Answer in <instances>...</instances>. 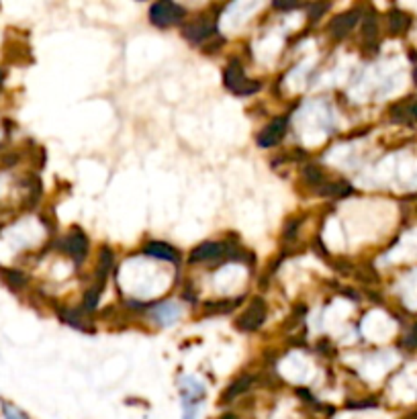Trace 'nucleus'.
<instances>
[{
    "instance_id": "1",
    "label": "nucleus",
    "mask_w": 417,
    "mask_h": 419,
    "mask_svg": "<svg viewBox=\"0 0 417 419\" xmlns=\"http://www.w3.org/2000/svg\"><path fill=\"white\" fill-rule=\"evenodd\" d=\"M223 84H225L233 94H243V96L260 91V82L250 80V78L243 74V68H241L235 59L228 66V70H225V74H223Z\"/></svg>"
},
{
    "instance_id": "2",
    "label": "nucleus",
    "mask_w": 417,
    "mask_h": 419,
    "mask_svg": "<svg viewBox=\"0 0 417 419\" xmlns=\"http://www.w3.org/2000/svg\"><path fill=\"white\" fill-rule=\"evenodd\" d=\"M185 17V8L176 2H156L149 8V21L156 27H172L176 23H180Z\"/></svg>"
},
{
    "instance_id": "3",
    "label": "nucleus",
    "mask_w": 417,
    "mask_h": 419,
    "mask_svg": "<svg viewBox=\"0 0 417 419\" xmlns=\"http://www.w3.org/2000/svg\"><path fill=\"white\" fill-rule=\"evenodd\" d=\"M264 319H266V305L262 299H254L237 319V327L241 331H256L264 324Z\"/></svg>"
},
{
    "instance_id": "4",
    "label": "nucleus",
    "mask_w": 417,
    "mask_h": 419,
    "mask_svg": "<svg viewBox=\"0 0 417 419\" xmlns=\"http://www.w3.org/2000/svg\"><path fill=\"white\" fill-rule=\"evenodd\" d=\"M360 21V8H352L348 12H342L340 17H335L331 23H329V33L335 37V39H342L346 37Z\"/></svg>"
},
{
    "instance_id": "5",
    "label": "nucleus",
    "mask_w": 417,
    "mask_h": 419,
    "mask_svg": "<svg viewBox=\"0 0 417 419\" xmlns=\"http://www.w3.org/2000/svg\"><path fill=\"white\" fill-rule=\"evenodd\" d=\"M228 245L219 243V241H205L201 245H196L190 256H188V262L190 264H201V262H211V260H217L225 254Z\"/></svg>"
},
{
    "instance_id": "6",
    "label": "nucleus",
    "mask_w": 417,
    "mask_h": 419,
    "mask_svg": "<svg viewBox=\"0 0 417 419\" xmlns=\"http://www.w3.org/2000/svg\"><path fill=\"white\" fill-rule=\"evenodd\" d=\"M62 250L70 254L74 260L82 262L89 254V239L82 232H72L62 239Z\"/></svg>"
},
{
    "instance_id": "7",
    "label": "nucleus",
    "mask_w": 417,
    "mask_h": 419,
    "mask_svg": "<svg viewBox=\"0 0 417 419\" xmlns=\"http://www.w3.org/2000/svg\"><path fill=\"white\" fill-rule=\"evenodd\" d=\"M284 133H286V119H284V117H278V119H275L272 123H268V125L260 131V136H258V145H260V147H272V145H277L278 141L284 138Z\"/></svg>"
},
{
    "instance_id": "8",
    "label": "nucleus",
    "mask_w": 417,
    "mask_h": 419,
    "mask_svg": "<svg viewBox=\"0 0 417 419\" xmlns=\"http://www.w3.org/2000/svg\"><path fill=\"white\" fill-rule=\"evenodd\" d=\"M183 33H185V37L188 41L201 44V41H205L207 37H211L215 33V23L209 21V19H201V21H194V23L186 25Z\"/></svg>"
},
{
    "instance_id": "9",
    "label": "nucleus",
    "mask_w": 417,
    "mask_h": 419,
    "mask_svg": "<svg viewBox=\"0 0 417 419\" xmlns=\"http://www.w3.org/2000/svg\"><path fill=\"white\" fill-rule=\"evenodd\" d=\"M149 315L160 324V326H172L180 317V309L174 303H162L149 311Z\"/></svg>"
},
{
    "instance_id": "10",
    "label": "nucleus",
    "mask_w": 417,
    "mask_h": 419,
    "mask_svg": "<svg viewBox=\"0 0 417 419\" xmlns=\"http://www.w3.org/2000/svg\"><path fill=\"white\" fill-rule=\"evenodd\" d=\"M145 254L151 256V258H160V260H168V262H176L178 260V252L164 243V241H149L145 245Z\"/></svg>"
},
{
    "instance_id": "11",
    "label": "nucleus",
    "mask_w": 417,
    "mask_h": 419,
    "mask_svg": "<svg viewBox=\"0 0 417 419\" xmlns=\"http://www.w3.org/2000/svg\"><path fill=\"white\" fill-rule=\"evenodd\" d=\"M409 23H411L409 15L401 12V10H391L389 12V29H391V33L401 35L403 31H407Z\"/></svg>"
},
{
    "instance_id": "12",
    "label": "nucleus",
    "mask_w": 417,
    "mask_h": 419,
    "mask_svg": "<svg viewBox=\"0 0 417 419\" xmlns=\"http://www.w3.org/2000/svg\"><path fill=\"white\" fill-rule=\"evenodd\" d=\"M319 192L324 196L340 198V196H348L352 192V188H350V185H346V183H327V185L319 188Z\"/></svg>"
},
{
    "instance_id": "13",
    "label": "nucleus",
    "mask_w": 417,
    "mask_h": 419,
    "mask_svg": "<svg viewBox=\"0 0 417 419\" xmlns=\"http://www.w3.org/2000/svg\"><path fill=\"white\" fill-rule=\"evenodd\" d=\"M98 274H100V280H104V277L109 274L111 266H113V252L109 248H102L100 250V260H98Z\"/></svg>"
},
{
    "instance_id": "14",
    "label": "nucleus",
    "mask_w": 417,
    "mask_h": 419,
    "mask_svg": "<svg viewBox=\"0 0 417 419\" xmlns=\"http://www.w3.org/2000/svg\"><path fill=\"white\" fill-rule=\"evenodd\" d=\"M250 382H252V376H241V378H237L235 382H233L232 387L228 389V393H225V399L228 401H232L233 397H237L239 393H243L248 387H250Z\"/></svg>"
},
{
    "instance_id": "15",
    "label": "nucleus",
    "mask_w": 417,
    "mask_h": 419,
    "mask_svg": "<svg viewBox=\"0 0 417 419\" xmlns=\"http://www.w3.org/2000/svg\"><path fill=\"white\" fill-rule=\"evenodd\" d=\"M303 176L307 178L309 185H322V183H324V174H322V170H319L317 166H313V164H307V168L303 170Z\"/></svg>"
},
{
    "instance_id": "16",
    "label": "nucleus",
    "mask_w": 417,
    "mask_h": 419,
    "mask_svg": "<svg viewBox=\"0 0 417 419\" xmlns=\"http://www.w3.org/2000/svg\"><path fill=\"white\" fill-rule=\"evenodd\" d=\"M2 416H4V419H29L25 411H21L12 403H2Z\"/></svg>"
},
{
    "instance_id": "17",
    "label": "nucleus",
    "mask_w": 417,
    "mask_h": 419,
    "mask_svg": "<svg viewBox=\"0 0 417 419\" xmlns=\"http://www.w3.org/2000/svg\"><path fill=\"white\" fill-rule=\"evenodd\" d=\"M362 31H364V39H369V41L376 37V19L372 15L364 17V29Z\"/></svg>"
},
{
    "instance_id": "18",
    "label": "nucleus",
    "mask_w": 417,
    "mask_h": 419,
    "mask_svg": "<svg viewBox=\"0 0 417 419\" xmlns=\"http://www.w3.org/2000/svg\"><path fill=\"white\" fill-rule=\"evenodd\" d=\"M98 295H100V288H91V290L86 292V299H84L86 309H94V307L98 305Z\"/></svg>"
},
{
    "instance_id": "19",
    "label": "nucleus",
    "mask_w": 417,
    "mask_h": 419,
    "mask_svg": "<svg viewBox=\"0 0 417 419\" xmlns=\"http://www.w3.org/2000/svg\"><path fill=\"white\" fill-rule=\"evenodd\" d=\"M403 344H405L407 348H417V324L411 327L409 331H407V335H405Z\"/></svg>"
},
{
    "instance_id": "20",
    "label": "nucleus",
    "mask_w": 417,
    "mask_h": 419,
    "mask_svg": "<svg viewBox=\"0 0 417 419\" xmlns=\"http://www.w3.org/2000/svg\"><path fill=\"white\" fill-rule=\"evenodd\" d=\"M325 8H327V4H311V6H309V15H311V19H313V21L319 19V15L325 12Z\"/></svg>"
},
{
    "instance_id": "21",
    "label": "nucleus",
    "mask_w": 417,
    "mask_h": 419,
    "mask_svg": "<svg viewBox=\"0 0 417 419\" xmlns=\"http://www.w3.org/2000/svg\"><path fill=\"white\" fill-rule=\"evenodd\" d=\"M8 277H10V284L12 286H23L25 284V277L23 274H19V272H8Z\"/></svg>"
},
{
    "instance_id": "22",
    "label": "nucleus",
    "mask_w": 417,
    "mask_h": 419,
    "mask_svg": "<svg viewBox=\"0 0 417 419\" xmlns=\"http://www.w3.org/2000/svg\"><path fill=\"white\" fill-rule=\"evenodd\" d=\"M411 117H414V119H417V102H416V104H411Z\"/></svg>"
},
{
    "instance_id": "23",
    "label": "nucleus",
    "mask_w": 417,
    "mask_h": 419,
    "mask_svg": "<svg viewBox=\"0 0 417 419\" xmlns=\"http://www.w3.org/2000/svg\"><path fill=\"white\" fill-rule=\"evenodd\" d=\"M221 419H237V416H233V413H225Z\"/></svg>"
},
{
    "instance_id": "24",
    "label": "nucleus",
    "mask_w": 417,
    "mask_h": 419,
    "mask_svg": "<svg viewBox=\"0 0 417 419\" xmlns=\"http://www.w3.org/2000/svg\"><path fill=\"white\" fill-rule=\"evenodd\" d=\"M414 78H416V80H417V68H416V72H414Z\"/></svg>"
}]
</instances>
